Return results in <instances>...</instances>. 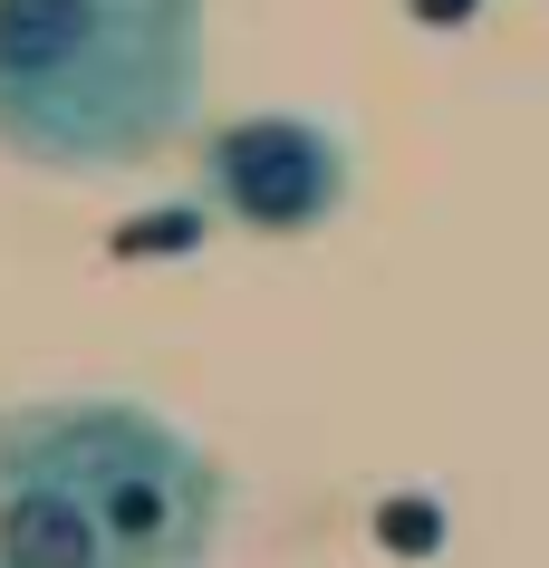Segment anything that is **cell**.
Segmentation results:
<instances>
[{
  "instance_id": "cell-1",
  "label": "cell",
  "mask_w": 549,
  "mask_h": 568,
  "mask_svg": "<svg viewBox=\"0 0 549 568\" xmlns=\"http://www.w3.org/2000/svg\"><path fill=\"white\" fill-rule=\"evenodd\" d=\"M203 0H0V154L59 183L174 154L203 106Z\"/></svg>"
},
{
  "instance_id": "cell-2",
  "label": "cell",
  "mask_w": 549,
  "mask_h": 568,
  "mask_svg": "<svg viewBox=\"0 0 549 568\" xmlns=\"http://www.w3.org/2000/svg\"><path fill=\"white\" fill-rule=\"evenodd\" d=\"M0 424L78 491V510L106 539V568H213L232 481L183 424H164L135 395H39Z\"/></svg>"
},
{
  "instance_id": "cell-3",
  "label": "cell",
  "mask_w": 549,
  "mask_h": 568,
  "mask_svg": "<svg viewBox=\"0 0 549 568\" xmlns=\"http://www.w3.org/2000/svg\"><path fill=\"white\" fill-rule=\"evenodd\" d=\"M347 183H357V164L318 116H222L203 125V154H193V203L261 241H299L337 222Z\"/></svg>"
},
{
  "instance_id": "cell-4",
  "label": "cell",
  "mask_w": 549,
  "mask_h": 568,
  "mask_svg": "<svg viewBox=\"0 0 549 568\" xmlns=\"http://www.w3.org/2000/svg\"><path fill=\"white\" fill-rule=\"evenodd\" d=\"M0 568H10V559H0Z\"/></svg>"
}]
</instances>
